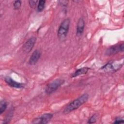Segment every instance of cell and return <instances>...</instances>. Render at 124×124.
Listing matches in <instances>:
<instances>
[{
    "label": "cell",
    "instance_id": "cell-1",
    "mask_svg": "<svg viewBox=\"0 0 124 124\" xmlns=\"http://www.w3.org/2000/svg\"><path fill=\"white\" fill-rule=\"evenodd\" d=\"M88 98L89 95L88 94L85 93L82 94L81 96H79L67 105L63 110V113L67 114L75 109H77L85 103L88 100Z\"/></svg>",
    "mask_w": 124,
    "mask_h": 124
},
{
    "label": "cell",
    "instance_id": "cell-2",
    "mask_svg": "<svg viewBox=\"0 0 124 124\" xmlns=\"http://www.w3.org/2000/svg\"><path fill=\"white\" fill-rule=\"evenodd\" d=\"M70 20L69 18L64 19L61 23L58 30V36L60 39H64L68 32L70 26Z\"/></svg>",
    "mask_w": 124,
    "mask_h": 124
},
{
    "label": "cell",
    "instance_id": "cell-3",
    "mask_svg": "<svg viewBox=\"0 0 124 124\" xmlns=\"http://www.w3.org/2000/svg\"><path fill=\"white\" fill-rule=\"evenodd\" d=\"M123 65V63H120L116 61L109 62L104 65L101 69L106 72L112 73L119 70Z\"/></svg>",
    "mask_w": 124,
    "mask_h": 124
},
{
    "label": "cell",
    "instance_id": "cell-4",
    "mask_svg": "<svg viewBox=\"0 0 124 124\" xmlns=\"http://www.w3.org/2000/svg\"><path fill=\"white\" fill-rule=\"evenodd\" d=\"M64 82V80L62 79H57L51 82L48 84L46 88L45 92L46 94H50L55 92L61 85Z\"/></svg>",
    "mask_w": 124,
    "mask_h": 124
},
{
    "label": "cell",
    "instance_id": "cell-5",
    "mask_svg": "<svg viewBox=\"0 0 124 124\" xmlns=\"http://www.w3.org/2000/svg\"><path fill=\"white\" fill-rule=\"evenodd\" d=\"M124 45L123 43L111 46L106 50L105 55L107 56H111L116 54L120 52H123L124 51Z\"/></svg>",
    "mask_w": 124,
    "mask_h": 124
},
{
    "label": "cell",
    "instance_id": "cell-6",
    "mask_svg": "<svg viewBox=\"0 0 124 124\" xmlns=\"http://www.w3.org/2000/svg\"><path fill=\"white\" fill-rule=\"evenodd\" d=\"M53 115L51 113H45L42 115L35 118L32 122V124H47L52 119Z\"/></svg>",
    "mask_w": 124,
    "mask_h": 124
},
{
    "label": "cell",
    "instance_id": "cell-7",
    "mask_svg": "<svg viewBox=\"0 0 124 124\" xmlns=\"http://www.w3.org/2000/svg\"><path fill=\"white\" fill-rule=\"evenodd\" d=\"M36 38L34 37H32L29 38L23 45V48L24 51L26 53H29L32 48L33 47L34 44L36 42Z\"/></svg>",
    "mask_w": 124,
    "mask_h": 124
},
{
    "label": "cell",
    "instance_id": "cell-8",
    "mask_svg": "<svg viewBox=\"0 0 124 124\" xmlns=\"http://www.w3.org/2000/svg\"><path fill=\"white\" fill-rule=\"evenodd\" d=\"M4 80L5 82L10 86L16 88H22L24 87V84L23 83L17 82L13 79L10 77H6L4 78Z\"/></svg>",
    "mask_w": 124,
    "mask_h": 124
},
{
    "label": "cell",
    "instance_id": "cell-9",
    "mask_svg": "<svg viewBox=\"0 0 124 124\" xmlns=\"http://www.w3.org/2000/svg\"><path fill=\"white\" fill-rule=\"evenodd\" d=\"M41 56V53L39 50H36L32 53L31 56L29 61V63L30 65H34L36 63V62L39 60V58Z\"/></svg>",
    "mask_w": 124,
    "mask_h": 124
},
{
    "label": "cell",
    "instance_id": "cell-10",
    "mask_svg": "<svg viewBox=\"0 0 124 124\" xmlns=\"http://www.w3.org/2000/svg\"><path fill=\"white\" fill-rule=\"evenodd\" d=\"M85 27V22L83 18H80L78 20L76 30V34L77 36H80L83 32Z\"/></svg>",
    "mask_w": 124,
    "mask_h": 124
},
{
    "label": "cell",
    "instance_id": "cell-11",
    "mask_svg": "<svg viewBox=\"0 0 124 124\" xmlns=\"http://www.w3.org/2000/svg\"><path fill=\"white\" fill-rule=\"evenodd\" d=\"M89 68L88 67H83L80 69H78V70H77L74 73H73L71 77L72 78H75L76 77L82 75H84L86 74L88 71L89 70Z\"/></svg>",
    "mask_w": 124,
    "mask_h": 124
},
{
    "label": "cell",
    "instance_id": "cell-12",
    "mask_svg": "<svg viewBox=\"0 0 124 124\" xmlns=\"http://www.w3.org/2000/svg\"><path fill=\"white\" fill-rule=\"evenodd\" d=\"M46 1L43 0H39L38 2V4L37 5V11L39 12H41L43 10L45 7Z\"/></svg>",
    "mask_w": 124,
    "mask_h": 124
},
{
    "label": "cell",
    "instance_id": "cell-13",
    "mask_svg": "<svg viewBox=\"0 0 124 124\" xmlns=\"http://www.w3.org/2000/svg\"><path fill=\"white\" fill-rule=\"evenodd\" d=\"M7 108V104L6 102L4 100L1 101L0 103V113L1 114Z\"/></svg>",
    "mask_w": 124,
    "mask_h": 124
},
{
    "label": "cell",
    "instance_id": "cell-14",
    "mask_svg": "<svg viewBox=\"0 0 124 124\" xmlns=\"http://www.w3.org/2000/svg\"><path fill=\"white\" fill-rule=\"evenodd\" d=\"M21 6V1L20 0H16L13 3V6L15 9H19Z\"/></svg>",
    "mask_w": 124,
    "mask_h": 124
},
{
    "label": "cell",
    "instance_id": "cell-15",
    "mask_svg": "<svg viewBox=\"0 0 124 124\" xmlns=\"http://www.w3.org/2000/svg\"><path fill=\"white\" fill-rule=\"evenodd\" d=\"M39 1L38 0H29V4L30 5V6L31 7V8H35L36 7V6L37 5V2H38Z\"/></svg>",
    "mask_w": 124,
    "mask_h": 124
},
{
    "label": "cell",
    "instance_id": "cell-16",
    "mask_svg": "<svg viewBox=\"0 0 124 124\" xmlns=\"http://www.w3.org/2000/svg\"><path fill=\"white\" fill-rule=\"evenodd\" d=\"M96 121V115L94 114L88 120V123L89 124H93V123H95Z\"/></svg>",
    "mask_w": 124,
    "mask_h": 124
},
{
    "label": "cell",
    "instance_id": "cell-17",
    "mask_svg": "<svg viewBox=\"0 0 124 124\" xmlns=\"http://www.w3.org/2000/svg\"><path fill=\"white\" fill-rule=\"evenodd\" d=\"M124 122V120L121 118H117L115 120L114 123V124H120V123H123Z\"/></svg>",
    "mask_w": 124,
    "mask_h": 124
}]
</instances>
